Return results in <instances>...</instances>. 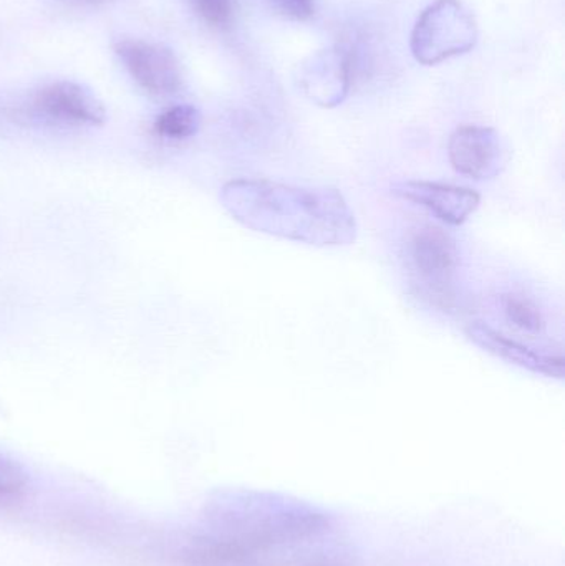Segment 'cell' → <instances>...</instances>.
<instances>
[{
    "instance_id": "obj_1",
    "label": "cell",
    "mask_w": 565,
    "mask_h": 566,
    "mask_svg": "<svg viewBox=\"0 0 565 566\" xmlns=\"http://www.w3.org/2000/svg\"><path fill=\"white\" fill-rule=\"evenodd\" d=\"M222 201L244 228L315 248L354 244L357 221L335 188H304L269 179H238L222 189Z\"/></svg>"
},
{
    "instance_id": "obj_2",
    "label": "cell",
    "mask_w": 565,
    "mask_h": 566,
    "mask_svg": "<svg viewBox=\"0 0 565 566\" xmlns=\"http://www.w3.org/2000/svg\"><path fill=\"white\" fill-rule=\"evenodd\" d=\"M407 268L421 298L443 312L457 308L460 249L447 231L431 224L415 229L407 241Z\"/></svg>"
},
{
    "instance_id": "obj_3",
    "label": "cell",
    "mask_w": 565,
    "mask_h": 566,
    "mask_svg": "<svg viewBox=\"0 0 565 566\" xmlns=\"http://www.w3.org/2000/svg\"><path fill=\"white\" fill-rule=\"evenodd\" d=\"M478 40L477 20L458 0H437L423 10L411 32L417 62L437 65L470 52Z\"/></svg>"
},
{
    "instance_id": "obj_4",
    "label": "cell",
    "mask_w": 565,
    "mask_h": 566,
    "mask_svg": "<svg viewBox=\"0 0 565 566\" xmlns=\"http://www.w3.org/2000/svg\"><path fill=\"white\" fill-rule=\"evenodd\" d=\"M116 55L132 78L153 95H171L181 86V65L171 50L145 40L122 39Z\"/></svg>"
},
{
    "instance_id": "obj_5",
    "label": "cell",
    "mask_w": 565,
    "mask_h": 566,
    "mask_svg": "<svg viewBox=\"0 0 565 566\" xmlns=\"http://www.w3.org/2000/svg\"><path fill=\"white\" fill-rule=\"evenodd\" d=\"M448 158L458 175L474 181L496 178L506 165L500 135L486 126L458 128L448 143Z\"/></svg>"
},
{
    "instance_id": "obj_6",
    "label": "cell",
    "mask_w": 565,
    "mask_h": 566,
    "mask_svg": "<svg viewBox=\"0 0 565 566\" xmlns=\"http://www.w3.org/2000/svg\"><path fill=\"white\" fill-rule=\"evenodd\" d=\"M295 78L299 88L311 102L324 108H334L350 92V56L338 46L312 53L299 65Z\"/></svg>"
},
{
    "instance_id": "obj_7",
    "label": "cell",
    "mask_w": 565,
    "mask_h": 566,
    "mask_svg": "<svg viewBox=\"0 0 565 566\" xmlns=\"http://www.w3.org/2000/svg\"><path fill=\"white\" fill-rule=\"evenodd\" d=\"M391 192L405 201L421 206L450 226L464 224L481 202L480 195L473 189L417 179L397 182L391 186Z\"/></svg>"
},
{
    "instance_id": "obj_8",
    "label": "cell",
    "mask_w": 565,
    "mask_h": 566,
    "mask_svg": "<svg viewBox=\"0 0 565 566\" xmlns=\"http://www.w3.org/2000/svg\"><path fill=\"white\" fill-rule=\"evenodd\" d=\"M33 106L40 115L66 125L100 126L106 119L102 102L85 86L73 82H55L40 90Z\"/></svg>"
},
{
    "instance_id": "obj_9",
    "label": "cell",
    "mask_w": 565,
    "mask_h": 566,
    "mask_svg": "<svg viewBox=\"0 0 565 566\" xmlns=\"http://www.w3.org/2000/svg\"><path fill=\"white\" fill-rule=\"evenodd\" d=\"M464 332L474 345L480 346L484 352L496 356V358L504 359V361L520 366V368L527 369V371L536 373V375L564 379L563 355H551V353L531 348V346L523 345V343L503 335V333L483 322H471L464 328Z\"/></svg>"
},
{
    "instance_id": "obj_10",
    "label": "cell",
    "mask_w": 565,
    "mask_h": 566,
    "mask_svg": "<svg viewBox=\"0 0 565 566\" xmlns=\"http://www.w3.org/2000/svg\"><path fill=\"white\" fill-rule=\"evenodd\" d=\"M501 308L508 323L527 335H541L546 329L543 312L527 296L520 293H504L501 296Z\"/></svg>"
},
{
    "instance_id": "obj_11",
    "label": "cell",
    "mask_w": 565,
    "mask_h": 566,
    "mask_svg": "<svg viewBox=\"0 0 565 566\" xmlns=\"http://www.w3.org/2000/svg\"><path fill=\"white\" fill-rule=\"evenodd\" d=\"M201 115L191 105L171 106L156 118L155 132L171 142H182L198 133Z\"/></svg>"
},
{
    "instance_id": "obj_12",
    "label": "cell",
    "mask_w": 565,
    "mask_h": 566,
    "mask_svg": "<svg viewBox=\"0 0 565 566\" xmlns=\"http://www.w3.org/2000/svg\"><path fill=\"white\" fill-rule=\"evenodd\" d=\"M285 552L264 555V557L259 558L255 566H348L345 564L344 558L335 557L334 554H321V552H314V554H304L302 552L299 557L287 555V558L284 560Z\"/></svg>"
},
{
    "instance_id": "obj_13",
    "label": "cell",
    "mask_w": 565,
    "mask_h": 566,
    "mask_svg": "<svg viewBox=\"0 0 565 566\" xmlns=\"http://www.w3.org/2000/svg\"><path fill=\"white\" fill-rule=\"evenodd\" d=\"M27 491V474L12 459L0 454V504L15 501Z\"/></svg>"
},
{
    "instance_id": "obj_14",
    "label": "cell",
    "mask_w": 565,
    "mask_h": 566,
    "mask_svg": "<svg viewBox=\"0 0 565 566\" xmlns=\"http://www.w3.org/2000/svg\"><path fill=\"white\" fill-rule=\"evenodd\" d=\"M196 12L215 27H226L231 23L234 13L232 0H191Z\"/></svg>"
},
{
    "instance_id": "obj_15",
    "label": "cell",
    "mask_w": 565,
    "mask_h": 566,
    "mask_svg": "<svg viewBox=\"0 0 565 566\" xmlns=\"http://www.w3.org/2000/svg\"><path fill=\"white\" fill-rule=\"evenodd\" d=\"M269 3L289 19L305 20L314 13L312 0H269Z\"/></svg>"
},
{
    "instance_id": "obj_16",
    "label": "cell",
    "mask_w": 565,
    "mask_h": 566,
    "mask_svg": "<svg viewBox=\"0 0 565 566\" xmlns=\"http://www.w3.org/2000/svg\"><path fill=\"white\" fill-rule=\"evenodd\" d=\"M86 2L103 3V2H108V0H86Z\"/></svg>"
}]
</instances>
